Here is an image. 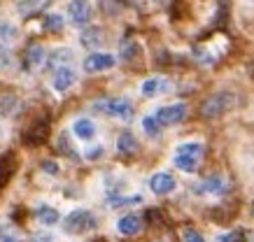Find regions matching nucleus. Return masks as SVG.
I'll use <instances>...</instances> for the list:
<instances>
[{
	"label": "nucleus",
	"instance_id": "72a5a7b5",
	"mask_svg": "<svg viewBox=\"0 0 254 242\" xmlns=\"http://www.w3.org/2000/svg\"><path fill=\"white\" fill-rule=\"evenodd\" d=\"M45 170H47V172H52V175H56V172H59V168H56L54 163H47V165H45Z\"/></svg>",
	"mask_w": 254,
	"mask_h": 242
},
{
	"label": "nucleus",
	"instance_id": "9b49d317",
	"mask_svg": "<svg viewBox=\"0 0 254 242\" xmlns=\"http://www.w3.org/2000/svg\"><path fill=\"white\" fill-rule=\"evenodd\" d=\"M163 91H168V79L166 77H147L142 84H140V94L145 96V98H156V96H161Z\"/></svg>",
	"mask_w": 254,
	"mask_h": 242
},
{
	"label": "nucleus",
	"instance_id": "473e14b6",
	"mask_svg": "<svg viewBox=\"0 0 254 242\" xmlns=\"http://www.w3.org/2000/svg\"><path fill=\"white\" fill-rule=\"evenodd\" d=\"M100 154H103V149L96 147V149H91V151H86V158H91V161H93V158L100 156Z\"/></svg>",
	"mask_w": 254,
	"mask_h": 242
},
{
	"label": "nucleus",
	"instance_id": "7ed1b4c3",
	"mask_svg": "<svg viewBox=\"0 0 254 242\" xmlns=\"http://www.w3.org/2000/svg\"><path fill=\"white\" fill-rule=\"evenodd\" d=\"M233 102H236V96H233L231 91H219V94L210 96L208 100L203 102L200 114L205 119H219L233 107Z\"/></svg>",
	"mask_w": 254,
	"mask_h": 242
},
{
	"label": "nucleus",
	"instance_id": "20e7f679",
	"mask_svg": "<svg viewBox=\"0 0 254 242\" xmlns=\"http://www.w3.org/2000/svg\"><path fill=\"white\" fill-rule=\"evenodd\" d=\"M96 112L108 114V117H117L122 121H131L133 119V105L126 98H108V100H98L93 105Z\"/></svg>",
	"mask_w": 254,
	"mask_h": 242
},
{
	"label": "nucleus",
	"instance_id": "39448f33",
	"mask_svg": "<svg viewBox=\"0 0 254 242\" xmlns=\"http://www.w3.org/2000/svg\"><path fill=\"white\" fill-rule=\"evenodd\" d=\"M154 117L159 119L161 126H175L182 124L187 117V105L185 102H173V105H163L154 112Z\"/></svg>",
	"mask_w": 254,
	"mask_h": 242
},
{
	"label": "nucleus",
	"instance_id": "1a4fd4ad",
	"mask_svg": "<svg viewBox=\"0 0 254 242\" xmlns=\"http://www.w3.org/2000/svg\"><path fill=\"white\" fill-rule=\"evenodd\" d=\"M75 84H77V72L72 70V68H68V65L59 68L56 75H54V82H52V86H54L56 94H65V91L72 89Z\"/></svg>",
	"mask_w": 254,
	"mask_h": 242
},
{
	"label": "nucleus",
	"instance_id": "4468645a",
	"mask_svg": "<svg viewBox=\"0 0 254 242\" xmlns=\"http://www.w3.org/2000/svg\"><path fill=\"white\" fill-rule=\"evenodd\" d=\"M117 231L122 235H138L142 231V219L138 214H126L117 221Z\"/></svg>",
	"mask_w": 254,
	"mask_h": 242
},
{
	"label": "nucleus",
	"instance_id": "f3484780",
	"mask_svg": "<svg viewBox=\"0 0 254 242\" xmlns=\"http://www.w3.org/2000/svg\"><path fill=\"white\" fill-rule=\"evenodd\" d=\"M72 51L70 49H65V47H61V49H56V51H52L49 54V58H47V65L49 68H54V70H59V68H63V65H68L70 61H72Z\"/></svg>",
	"mask_w": 254,
	"mask_h": 242
},
{
	"label": "nucleus",
	"instance_id": "7c9ffc66",
	"mask_svg": "<svg viewBox=\"0 0 254 242\" xmlns=\"http://www.w3.org/2000/svg\"><path fill=\"white\" fill-rule=\"evenodd\" d=\"M59 149H61V151H65V154H70V156H72V149H70V145H68V135L63 133L61 138H59Z\"/></svg>",
	"mask_w": 254,
	"mask_h": 242
},
{
	"label": "nucleus",
	"instance_id": "2eb2a0df",
	"mask_svg": "<svg viewBox=\"0 0 254 242\" xmlns=\"http://www.w3.org/2000/svg\"><path fill=\"white\" fill-rule=\"evenodd\" d=\"M72 133L77 135L79 140H93L96 138V124H93L91 119H75V124H72Z\"/></svg>",
	"mask_w": 254,
	"mask_h": 242
},
{
	"label": "nucleus",
	"instance_id": "423d86ee",
	"mask_svg": "<svg viewBox=\"0 0 254 242\" xmlns=\"http://www.w3.org/2000/svg\"><path fill=\"white\" fill-rule=\"evenodd\" d=\"M68 16L75 26H86L93 16V5L89 2V0H70Z\"/></svg>",
	"mask_w": 254,
	"mask_h": 242
},
{
	"label": "nucleus",
	"instance_id": "dca6fc26",
	"mask_svg": "<svg viewBox=\"0 0 254 242\" xmlns=\"http://www.w3.org/2000/svg\"><path fill=\"white\" fill-rule=\"evenodd\" d=\"M117 151L122 154V156H133L135 151H138V140H135V135L131 133H122L117 138Z\"/></svg>",
	"mask_w": 254,
	"mask_h": 242
},
{
	"label": "nucleus",
	"instance_id": "6e6552de",
	"mask_svg": "<svg viewBox=\"0 0 254 242\" xmlns=\"http://www.w3.org/2000/svg\"><path fill=\"white\" fill-rule=\"evenodd\" d=\"M117 58L112 54H91L84 58V72L86 75H98V72L112 70Z\"/></svg>",
	"mask_w": 254,
	"mask_h": 242
},
{
	"label": "nucleus",
	"instance_id": "b1692460",
	"mask_svg": "<svg viewBox=\"0 0 254 242\" xmlns=\"http://www.w3.org/2000/svg\"><path fill=\"white\" fill-rule=\"evenodd\" d=\"M16 35H19V33H16V28L12 24H0V45L7 47L9 42L16 40Z\"/></svg>",
	"mask_w": 254,
	"mask_h": 242
},
{
	"label": "nucleus",
	"instance_id": "0eeeda50",
	"mask_svg": "<svg viewBox=\"0 0 254 242\" xmlns=\"http://www.w3.org/2000/svg\"><path fill=\"white\" fill-rule=\"evenodd\" d=\"M47 138H49V121H47V119H35L31 124V128L23 133V142H26L28 147L45 145Z\"/></svg>",
	"mask_w": 254,
	"mask_h": 242
},
{
	"label": "nucleus",
	"instance_id": "6ab92c4d",
	"mask_svg": "<svg viewBox=\"0 0 254 242\" xmlns=\"http://www.w3.org/2000/svg\"><path fill=\"white\" fill-rule=\"evenodd\" d=\"M193 191L196 194H219V191H224V180L222 177H208V180L203 182V184H198V187H193Z\"/></svg>",
	"mask_w": 254,
	"mask_h": 242
},
{
	"label": "nucleus",
	"instance_id": "f704fd0d",
	"mask_svg": "<svg viewBox=\"0 0 254 242\" xmlns=\"http://www.w3.org/2000/svg\"><path fill=\"white\" fill-rule=\"evenodd\" d=\"M252 214H254V203H252Z\"/></svg>",
	"mask_w": 254,
	"mask_h": 242
},
{
	"label": "nucleus",
	"instance_id": "a878e982",
	"mask_svg": "<svg viewBox=\"0 0 254 242\" xmlns=\"http://www.w3.org/2000/svg\"><path fill=\"white\" fill-rule=\"evenodd\" d=\"M45 26H47V31L49 33H61L63 26H65V21H63L61 14H49L47 16V21H45Z\"/></svg>",
	"mask_w": 254,
	"mask_h": 242
},
{
	"label": "nucleus",
	"instance_id": "f257e3e1",
	"mask_svg": "<svg viewBox=\"0 0 254 242\" xmlns=\"http://www.w3.org/2000/svg\"><path fill=\"white\" fill-rule=\"evenodd\" d=\"M203 145L200 142H182L180 147L175 149V165L182 172H196L200 165V158H203Z\"/></svg>",
	"mask_w": 254,
	"mask_h": 242
},
{
	"label": "nucleus",
	"instance_id": "9d476101",
	"mask_svg": "<svg viewBox=\"0 0 254 242\" xmlns=\"http://www.w3.org/2000/svg\"><path fill=\"white\" fill-rule=\"evenodd\" d=\"M177 182L173 175H168V172H156V175H152L149 177V189L154 191L156 195H166L170 194V191H175Z\"/></svg>",
	"mask_w": 254,
	"mask_h": 242
},
{
	"label": "nucleus",
	"instance_id": "2f4dec72",
	"mask_svg": "<svg viewBox=\"0 0 254 242\" xmlns=\"http://www.w3.org/2000/svg\"><path fill=\"white\" fill-rule=\"evenodd\" d=\"M31 242H56V240H54V235H49V233H38V235H33Z\"/></svg>",
	"mask_w": 254,
	"mask_h": 242
},
{
	"label": "nucleus",
	"instance_id": "a211bd4d",
	"mask_svg": "<svg viewBox=\"0 0 254 242\" xmlns=\"http://www.w3.org/2000/svg\"><path fill=\"white\" fill-rule=\"evenodd\" d=\"M16 109H19V98L14 94L0 96V114L2 117H14Z\"/></svg>",
	"mask_w": 254,
	"mask_h": 242
},
{
	"label": "nucleus",
	"instance_id": "f8f14e48",
	"mask_svg": "<svg viewBox=\"0 0 254 242\" xmlns=\"http://www.w3.org/2000/svg\"><path fill=\"white\" fill-rule=\"evenodd\" d=\"M105 42V33L100 31L98 26H89V28H82L79 33V45L86 49H96V47H103Z\"/></svg>",
	"mask_w": 254,
	"mask_h": 242
},
{
	"label": "nucleus",
	"instance_id": "5701e85b",
	"mask_svg": "<svg viewBox=\"0 0 254 242\" xmlns=\"http://www.w3.org/2000/svg\"><path fill=\"white\" fill-rule=\"evenodd\" d=\"M142 128H145V133L149 135V138H159V135H161V124H159V119H156L154 114L142 117Z\"/></svg>",
	"mask_w": 254,
	"mask_h": 242
},
{
	"label": "nucleus",
	"instance_id": "393cba45",
	"mask_svg": "<svg viewBox=\"0 0 254 242\" xmlns=\"http://www.w3.org/2000/svg\"><path fill=\"white\" fill-rule=\"evenodd\" d=\"M0 242H23V240L19 238V233L14 231V226L2 224V226H0Z\"/></svg>",
	"mask_w": 254,
	"mask_h": 242
},
{
	"label": "nucleus",
	"instance_id": "cd10ccee",
	"mask_svg": "<svg viewBox=\"0 0 254 242\" xmlns=\"http://www.w3.org/2000/svg\"><path fill=\"white\" fill-rule=\"evenodd\" d=\"M140 54V47L135 45V42H128V45H124L122 47V58L124 61H131L133 56H138Z\"/></svg>",
	"mask_w": 254,
	"mask_h": 242
},
{
	"label": "nucleus",
	"instance_id": "bb28decb",
	"mask_svg": "<svg viewBox=\"0 0 254 242\" xmlns=\"http://www.w3.org/2000/svg\"><path fill=\"white\" fill-rule=\"evenodd\" d=\"M12 65H14V56L2 45V47H0V70H12Z\"/></svg>",
	"mask_w": 254,
	"mask_h": 242
},
{
	"label": "nucleus",
	"instance_id": "aec40b11",
	"mask_svg": "<svg viewBox=\"0 0 254 242\" xmlns=\"http://www.w3.org/2000/svg\"><path fill=\"white\" fill-rule=\"evenodd\" d=\"M38 219L45 224V226H54V224H59L61 221V214H59V210H54V207H49V205H42V207H38Z\"/></svg>",
	"mask_w": 254,
	"mask_h": 242
},
{
	"label": "nucleus",
	"instance_id": "ddd939ff",
	"mask_svg": "<svg viewBox=\"0 0 254 242\" xmlns=\"http://www.w3.org/2000/svg\"><path fill=\"white\" fill-rule=\"evenodd\" d=\"M52 2H54V0H21V2L16 5V12H19V16H23V19H31L33 14H40L42 9H47Z\"/></svg>",
	"mask_w": 254,
	"mask_h": 242
},
{
	"label": "nucleus",
	"instance_id": "c85d7f7f",
	"mask_svg": "<svg viewBox=\"0 0 254 242\" xmlns=\"http://www.w3.org/2000/svg\"><path fill=\"white\" fill-rule=\"evenodd\" d=\"M182 240L185 242H205V238H203L196 228H185V231H182Z\"/></svg>",
	"mask_w": 254,
	"mask_h": 242
},
{
	"label": "nucleus",
	"instance_id": "412c9836",
	"mask_svg": "<svg viewBox=\"0 0 254 242\" xmlns=\"http://www.w3.org/2000/svg\"><path fill=\"white\" fill-rule=\"evenodd\" d=\"M26 58H28V65L31 68H40L42 63L49 58L47 56V49L40 47V45H33V47H28V54H26Z\"/></svg>",
	"mask_w": 254,
	"mask_h": 242
},
{
	"label": "nucleus",
	"instance_id": "c756f323",
	"mask_svg": "<svg viewBox=\"0 0 254 242\" xmlns=\"http://www.w3.org/2000/svg\"><path fill=\"white\" fill-rule=\"evenodd\" d=\"M219 242H245V231H233V233H226L224 238H219Z\"/></svg>",
	"mask_w": 254,
	"mask_h": 242
},
{
	"label": "nucleus",
	"instance_id": "4be33fe9",
	"mask_svg": "<svg viewBox=\"0 0 254 242\" xmlns=\"http://www.w3.org/2000/svg\"><path fill=\"white\" fill-rule=\"evenodd\" d=\"M142 203V195L135 194V195H110L108 198V205L110 207H124V205H140Z\"/></svg>",
	"mask_w": 254,
	"mask_h": 242
},
{
	"label": "nucleus",
	"instance_id": "f03ea898",
	"mask_svg": "<svg viewBox=\"0 0 254 242\" xmlns=\"http://www.w3.org/2000/svg\"><path fill=\"white\" fill-rule=\"evenodd\" d=\"M96 226H98V219L93 217L89 210H72L70 214H65V219L61 221L63 233H68V235L89 233V231H93Z\"/></svg>",
	"mask_w": 254,
	"mask_h": 242
}]
</instances>
